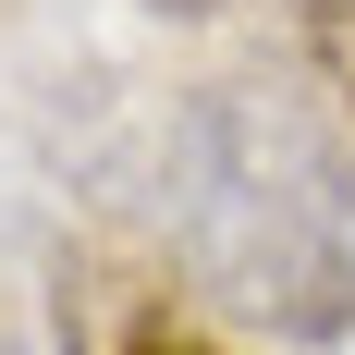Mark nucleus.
I'll list each match as a JSON object with an SVG mask.
<instances>
[{
    "mask_svg": "<svg viewBox=\"0 0 355 355\" xmlns=\"http://www.w3.org/2000/svg\"><path fill=\"white\" fill-rule=\"evenodd\" d=\"M147 12H209V0H147Z\"/></svg>",
    "mask_w": 355,
    "mask_h": 355,
    "instance_id": "4",
    "label": "nucleus"
},
{
    "mask_svg": "<svg viewBox=\"0 0 355 355\" xmlns=\"http://www.w3.org/2000/svg\"><path fill=\"white\" fill-rule=\"evenodd\" d=\"M159 220L184 282L270 343L355 331V147L282 86H196L159 147Z\"/></svg>",
    "mask_w": 355,
    "mask_h": 355,
    "instance_id": "1",
    "label": "nucleus"
},
{
    "mask_svg": "<svg viewBox=\"0 0 355 355\" xmlns=\"http://www.w3.org/2000/svg\"><path fill=\"white\" fill-rule=\"evenodd\" d=\"M0 355H12V343H0Z\"/></svg>",
    "mask_w": 355,
    "mask_h": 355,
    "instance_id": "5",
    "label": "nucleus"
},
{
    "mask_svg": "<svg viewBox=\"0 0 355 355\" xmlns=\"http://www.w3.org/2000/svg\"><path fill=\"white\" fill-rule=\"evenodd\" d=\"M294 25H306V62L331 73V98L355 110V0H294Z\"/></svg>",
    "mask_w": 355,
    "mask_h": 355,
    "instance_id": "3",
    "label": "nucleus"
},
{
    "mask_svg": "<svg viewBox=\"0 0 355 355\" xmlns=\"http://www.w3.org/2000/svg\"><path fill=\"white\" fill-rule=\"evenodd\" d=\"M62 343L73 355H220L172 294L123 282V270H62Z\"/></svg>",
    "mask_w": 355,
    "mask_h": 355,
    "instance_id": "2",
    "label": "nucleus"
}]
</instances>
